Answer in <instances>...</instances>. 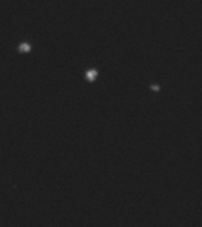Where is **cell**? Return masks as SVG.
<instances>
[{
  "label": "cell",
  "mask_w": 202,
  "mask_h": 227,
  "mask_svg": "<svg viewBox=\"0 0 202 227\" xmlns=\"http://www.w3.org/2000/svg\"><path fill=\"white\" fill-rule=\"evenodd\" d=\"M19 51H23V52L30 51V45L28 44H21L20 46H19Z\"/></svg>",
  "instance_id": "1"
}]
</instances>
